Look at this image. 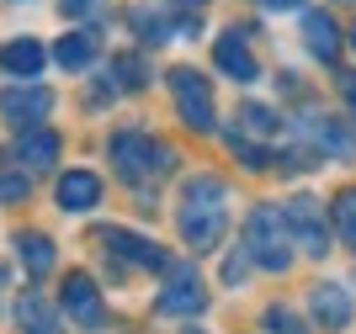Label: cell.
<instances>
[{"label":"cell","mask_w":356,"mask_h":334,"mask_svg":"<svg viewBox=\"0 0 356 334\" xmlns=\"http://www.w3.org/2000/svg\"><path fill=\"white\" fill-rule=\"evenodd\" d=\"M27 197V175L16 170V175H0V202H22Z\"/></svg>","instance_id":"24"},{"label":"cell","mask_w":356,"mask_h":334,"mask_svg":"<svg viewBox=\"0 0 356 334\" xmlns=\"http://www.w3.org/2000/svg\"><path fill=\"white\" fill-rule=\"evenodd\" d=\"M341 90H346V101H351V112H356V74H346V80H341Z\"/></svg>","instance_id":"27"},{"label":"cell","mask_w":356,"mask_h":334,"mask_svg":"<svg viewBox=\"0 0 356 334\" xmlns=\"http://www.w3.org/2000/svg\"><path fill=\"white\" fill-rule=\"evenodd\" d=\"M245 265H250V255H229V260H223V281H239Z\"/></svg>","instance_id":"25"},{"label":"cell","mask_w":356,"mask_h":334,"mask_svg":"<svg viewBox=\"0 0 356 334\" xmlns=\"http://www.w3.org/2000/svg\"><path fill=\"white\" fill-rule=\"evenodd\" d=\"M59 6H64V16H86L96 0H59Z\"/></svg>","instance_id":"26"},{"label":"cell","mask_w":356,"mask_h":334,"mask_svg":"<svg viewBox=\"0 0 356 334\" xmlns=\"http://www.w3.org/2000/svg\"><path fill=\"white\" fill-rule=\"evenodd\" d=\"M102 244H106V249H118L128 265H144V271H160V265H170V260H165V249L154 244V239H144V233H128V228H102Z\"/></svg>","instance_id":"7"},{"label":"cell","mask_w":356,"mask_h":334,"mask_svg":"<svg viewBox=\"0 0 356 334\" xmlns=\"http://www.w3.org/2000/svg\"><path fill=\"white\" fill-rule=\"evenodd\" d=\"M351 48H356V27H351Z\"/></svg>","instance_id":"30"},{"label":"cell","mask_w":356,"mask_h":334,"mask_svg":"<svg viewBox=\"0 0 356 334\" xmlns=\"http://www.w3.org/2000/svg\"><path fill=\"white\" fill-rule=\"evenodd\" d=\"M16 260L27 265V276H48L54 271V239L48 233H22L16 239Z\"/></svg>","instance_id":"16"},{"label":"cell","mask_w":356,"mask_h":334,"mask_svg":"<svg viewBox=\"0 0 356 334\" xmlns=\"http://www.w3.org/2000/svg\"><path fill=\"white\" fill-rule=\"evenodd\" d=\"M309 308H314V319H319V329H346L351 324V292L341 281H319L309 292Z\"/></svg>","instance_id":"11"},{"label":"cell","mask_w":356,"mask_h":334,"mask_svg":"<svg viewBox=\"0 0 356 334\" xmlns=\"http://www.w3.org/2000/svg\"><path fill=\"white\" fill-rule=\"evenodd\" d=\"M96 202H102V181L90 170H64V181H59V207L64 212H90Z\"/></svg>","instance_id":"14"},{"label":"cell","mask_w":356,"mask_h":334,"mask_svg":"<svg viewBox=\"0 0 356 334\" xmlns=\"http://www.w3.org/2000/svg\"><path fill=\"white\" fill-rule=\"evenodd\" d=\"M245 255H250L255 265H266V271H287V260H293V233H287V218L271 202L255 207L250 223H245Z\"/></svg>","instance_id":"2"},{"label":"cell","mask_w":356,"mask_h":334,"mask_svg":"<svg viewBox=\"0 0 356 334\" xmlns=\"http://www.w3.org/2000/svg\"><path fill=\"white\" fill-rule=\"evenodd\" d=\"M16 170L27 165V170H48V165L59 160V133L48 128H32V133H16V149H11Z\"/></svg>","instance_id":"12"},{"label":"cell","mask_w":356,"mask_h":334,"mask_svg":"<svg viewBox=\"0 0 356 334\" xmlns=\"http://www.w3.org/2000/svg\"><path fill=\"white\" fill-rule=\"evenodd\" d=\"M0 69H6V74H27V80H32V74L43 69V48L32 43V37H16V43L0 48Z\"/></svg>","instance_id":"18"},{"label":"cell","mask_w":356,"mask_h":334,"mask_svg":"<svg viewBox=\"0 0 356 334\" xmlns=\"http://www.w3.org/2000/svg\"><path fill=\"white\" fill-rule=\"evenodd\" d=\"M271 11H298V6H303V0H266Z\"/></svg>","instance_id":"28"},{"label":"cell","mask_w":356,"mask_h":334,"mask_svg":"<svg viewBox=\"0 0 356 334\" xmlns=\"http://www.w3.org/2000/svg\"><path fill=\"white\" fill-rule=\"evenodd\" d=\"M176 6H202V0H176Z\"/></svg>","instance_id":"29"},{"label":"cell","mask_w":356,"mask_h":334,"mask_svg":"<svg viewBox=\"0 0 356 334\" xmlns=\"http://www.w3.org/2000/svg\"><path fill=\"white\" fill-rule=\"evenodd\" d=\"M118 74H122V90H138V85H144V64H138L134 53L118 58Z\"/></svg>","instance_id":"23"},{"label":"cell","mask_w":356,"mask_h":334,"mask_svg":"<svg viewBox=\"0 0 356 334\" xmlns=\"http://www.w3.org/2000/svg\"><path fill=\"white\" fill-rule=\"evenodd\" d=\"M64 313H70L74 324H86V329L102 324V292H96V281H90L86 271L64 276Z\"/></svg>","instance_id":"8"},{"label":"cell","mask_w":356,"mask_h":334,"mask_svg":"<svg viewBox=\"0 0 356 334\" xmlns=\"http://www.w3.org/2000/svg\"><path fill=\"white\" fill-rule=\"evenodd\" d=\"M16 329L22 334H64V324H59V308L48 303L43 292H27L16 303Z\"/></svg>","instance_id":"13"},{"label":"cell","mask_w":356,"mask_h":334,"mask_svg":"<svg viewBox=\"0 0 356 334\" xmlns=\"http://www.w3.org/2000/svg\"><path fill=\"white\" fill-rule=\"evenodd\" d=\"M303 37H309V53L319 58V64H335V53H341V32H335V16H330V11H309V16H303Z\"/></svg>","instance_id":"15"},{"label":"cell","mask_w":356,"mask_h":334,"mask_svg":"<svg viewBox=\"0 0 356 334\" xmlns=\"http://www.w3.org/2000/svg\"><path fill=\"white\" fill-rule=\"evenodd\" d=\"M266 329H271V334H309L293 313H287V308H266Z\"/></svg>","instance_id":"22"},{"label":"cell","mask_w":356,"mask_h":334,"mask_svg":"<svg viewBox=\"0 0 356 334\" xmlns=\"http://www.w3.org/2000/svg\"><path fill=\"white\" fill-rule=\"evenodd\" d=\"M54 58H59L64 69H86L90 58H96V37H90V32H70V37L54 48Z\"/></svg>","instance_id":"19"},{"label":"cell","mask_w":356,"mask_h":334,"mask_svg":"<svg viewBox=\"0 0 356 334\" xmlns=\"http://www.w3.org/2000/svg\"><path fill=\"white\" fill-rule=\"evenodd\" d=\"M335 228H341V239L356 249V191H341V197H335Z\"/></svg>","instance_id":"21"},{"label":"cell","mask_w":356,"mask_h":334,"mask_svg":"<svg viewBox=\"0 0 356 334\" xmlns=\"http://www.w3.org/2000/svg\"><path fill=\"white\" fill-rule=\"evenodd\" d=\"M170 90H176V112H181V122L186 128H197V133H213V90H208V80L197 69H176L170 74Z\"/></svg>","instance_id":"4"},{"label":"cell","mask_w":356,"mask_h":334,"mask_svg":"<svg viewBox=\"0 0 356 334\" xmlns=\"http://www.w3.org/2000/svg\"><path fill=\"white\" fill-rule=\"evenodd\" d=\"M303 133H309V144H319L325 154H351V133H346V122H335V117H309Z\"/></svg>","instance_id":"17"},{"label":"cell","mask_w":356,"mask_h":334,"mask_svg":"<svg viewBox=\"0 0 356 334\" xmlns=\"http://www.w3.org/2000/svg\"><path fill=\"white\" fill-rule=\"evenodd\" d=\"M48 112H54V90H43V85H11V90H0V117H6L16 133L43 128Z\"/></svg>","instance_id":"6"},{"label":"cell","mask_w":356,"mask_h":334,"mask_svg":"<svg viewBox=\"0 0 356 334\" xmlns=\"http://www.w3.org/2000/svg\"><path fill=\"white\" fill-rule=\"evenodd\" d=\"M229 223V186L218 175H192L181 186V239L192 249H213Z\"/></svg>","instance_id":"1"},{"label":"cell","mask_w":356,"mask_h":334,"mask_svg":"<svg viewBox=\"0 0 356 334\" xmlns=\"http://www.w3.org/2000/svg\"><path fill=\"white\" fill-rule=\"evenodd\" d=\"M192 334H197V329H192Z\"/></svg>","instance_id":"31"},{"label":"cell","mask_w":356,"mask_h":334,"mask_svg":"<svg viewBox=\"0 0 356 334\" xmlns=\"http://www.w3.org/2000/svg\"><path fill=\"white\" fill-rule=\"evenodd\" d=\"M213 58H218V69L229 74V80H239V85H250V80H261V64H255L250 43H245L239 32H223L218 43H213Z\"/></svg>","instance_id":"10"},{"label":"cell","mask_w":356,"mask_h":334,"mask_svg":"<svg viewBox=\"0 0 356 334\" xmlns=\"http://www.w3.org/2000/svg\"><path fill=\"white\" fill-rule=\"evenodd\" d=\"M112 165H118L122 181L138 186V181H154V175L170 170V149L154 144L149 133H118V138H112Z\"/></svg>","instance_id":"3"},{"label":"cell","mask_w":356,"mask_h":334,"mask_svg":"<svg viewBox=\"0 0 356 334\" xmlns=\"http://www.w3.org/2000/svg\"><path fill=\"white\" fill-rule=\"evenodd\" d=\"M282 218H287V233L298 239L303 255H330V223H325V212H319L314 197H293L282 207Z\"/></svg>","instance_id":"5"},{"label":"cell","mask_w":356,"mask_h":334,"mask_svg":"<svg viewBox=\"0 0 356 334\" xmlns=\"http://www.w3.org/2000/svg\"><path fill=\"white\" fill-rule=\"evenodd\" d=\"M239 122H245L250 133H261V138H277V133H282V117L271 112V106H255V101L239 112Z\"/></svg>","instance_id":"20"},{"label":"cell","mask_w":356,"mask_h":334,"mask_svg":"<svg viewBox=\"0 0 356 334\" xmlns=\"http://www.w3.org/2000/svg\"><path fill=\"white\" fill-rule=\"evenodd\" d=\"M202 303H208V297H202L197 271H192V265H170V287L160 292V313H170V319H176V313H197Z\"/></svg>","instance_id":"9"}]
</instances>
